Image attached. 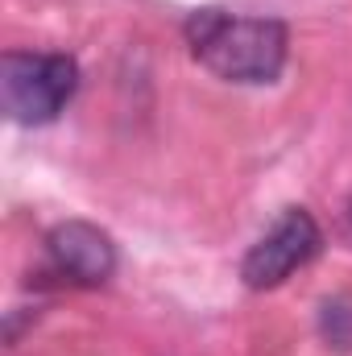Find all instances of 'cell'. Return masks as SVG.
<instances>
[{"instance_id": "1", "label": "cell", "mask_w": 352, "mask_h": 356, "mask_svg": "<svg viewBox=\"0 0 352 356\" xmlns=\"http://www.w3.org/2000/svg\"><path fill=\"white\" fill-rule=\"evenodd\" d=\"M191 54L228 83H273L286 67V25L273 17H232L199 8L186 17Z\"/></svg>"}, {"instance_id": "4", "label": "cell", "mask_w": 352, "mask_h": 356, "mask_svg": "<svg viewBox=\"0 0 352 356\" xmlns=\"http://www.w3.org/2000/svg\"><path fill=\"white\" fill-rule=\"evenodd\" d=\"M46 257L58 277H67L75 286H99L116 269V245L95 224L67 220L46 236Z\"/></svg>"}, {"instance_id": "3", "label": "cell", "mask_w": 352, "mask_h": 356, "mask_svg": "<svg viewBox=\"0 0 352 356\" xmlns=\"http://www.w3.org/2000/svg\"><path fill=\"white\" fill-rule=\"evenodd\" d=\"M315 253H319V224L303 207H290L286 216H278V224L265 232L262 241L245 253L241 277H245L249 290H273L294 269L307 266Z\"/></svg>"}, {"instance_id": "2", "label": "cell", "mask_w": 352, "mask_h": 356, "mask_svg": "<svg viewBox=\"0 0 352 356\" xmlns=\"http://www.w3.org/2000/svg\"><path fill=\"white\" fill-rule=\"evenodd\" d=\"M79 88V67L67 54H4L0 104L17 124H50Z\"/></svg>"}]
</instances>
